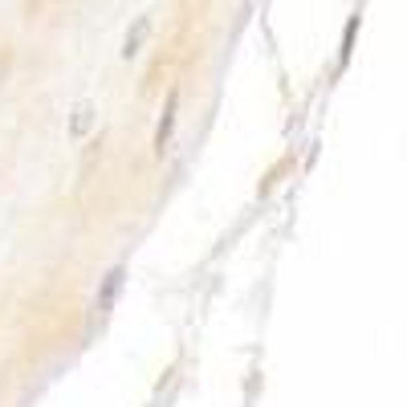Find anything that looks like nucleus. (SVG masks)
Segmentation results:
<instances>
[{"instance_id": "nucleus-4", "label": "nucleus", "mask_w": 407, "mask_h": 407, "mask_svg": "<svg viewBox=\"0 0 407 407\" xmlns=\"http://www.w3.org/2000/svg\"><path fill=\"white\" fill-rule=\"evenodd\" d=\"M151 33V21L147 17H139V21L131 24V33H126V45H122V57H135L139 53V45H143V37Z\"/></svg>"}, {"instance_id": "nucleus-2", "label": "nucleus", "mask_w": 407, "mask_h": 407, "mask_svg": "<svg viewBox=\"0 0 407 407\" xmlns=\"http://www.w3.org/2000/svg\"><path fill=\"white\" fill-rule=\"evenodd\" d=\"M171 126H175V94L168 98V106H163V119H159V135H155V151H159V155H163V151H168Z\"/></svg>"}, {"instance_id": "nucleus-3", "label": "nucleus", "mask_w": 407, "mask_h": 407, "mask_svg": "<svg viewBox=\"0 0 407 407\" xmlns=\"http://www.w3.org/2000/svg\"><path fill=\"white\" fill-rule=\"evenodd\" d=\"M90 122H94V106H90V102H77V106H73V119H70V135L82 139V135L90 131Z\"/></svg>"}, {"instance_id": "nucleus-1", "label": "nucleus", "mask_w": 407, "mask_h": 407, "mask_svg": "<svg viewBox=\"0 0 407 407\" xmlns=\"http://www.w3.org/2000/svg\"><path fill=\"white\" fill-rule=\"evenodd\" d=\"M119 289H122V269H110L106 281H102V293H98V310H110L114 297H119Z\"/></svg>"}]
</instances>
